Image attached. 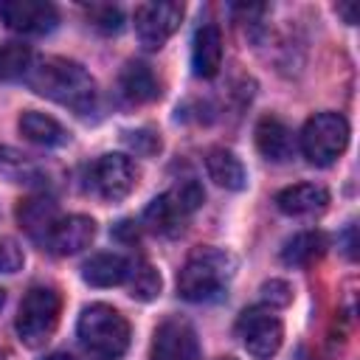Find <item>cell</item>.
<instances>
[{"instance_id": "cell-1", "label": "cell", "mask_w": 360, "mask_h": 360, "mask_svg": "<svg viewBox=\"0 0 360 360\" xmlns=\"http://www.w3.org/2000/svg\"><path fill=\"white\" fill-rule=\"evenodd\" d=\"M25 79H28L34 93H39V96H45V98H51V101H56V104H62L79 115H87L96 107L98 90H96L93 76L70 59L48 56L42 62H37Z\"/></svg>"}, {"instance_id": "cell-2", "label": "cell", "mask_w": 360, "mask_h": 360, "mask_svg": "<svg viewBox=\"0 0 360 360\" xmlns=\"http://www.w3.org/2000/svg\"><path fill=\"white\" fill-rule=\"evenodd\" d=\"M236 273V259L219 248H194L177 273V292L186 301L202 304L225 292Z\"/></svg>"}, {"instance_id": "cell-3", "label": "cell", "mask_w": 360, "mask_h": 360, "mask_svg": "<svg viewBox=\"0 0 360 360\" xmlns=\"http://www.w3.org/2000/svg\"><path fill=\"white\" fill-rule=\"evenodd\" d=\"M79 343L93 360H121L129 349V323L110 304H90L76 323Z\"/></svg>"}, {"instance_id": "cell-4", "label": "cell", "mask_w": 360, "mask_h": 360, "mask_svg": "<svg viewBox=\"0 0 360 360\" xmlns=\"http://www.w3.org/2000/svg\"><path fill=\"white\" fill-rule=\"evenodd\" d=\"M59 312H62V295L53 287H45V284L31 287L22 295L20 312L14 321L20 343H25L28 349L45 346L59 323Z\"/></svg>"}, {"instance_id": "cell-5", "label": "cell", "mask_w": 360, "mask_h": 360, "mask_svg": "<svg viewBox=\"0 0 360 360\" xmlns=\"http://www.w3.org/2000/svg\"><path fill=\"white\" fill-rule=\"evenodd\" d=\"M349 146V121L340 112H315L301 129V152L315 166L335 163Z\"/></svg>"}, {"instance_id": "cell-6", "label": "cell", "mask_w": 360, "mask_h": 360, "mask_svg": "<svg viewBox=\"0 0 360 360\" xmlns=\"http://www.w3.org/2000/svg\"><path fill=\"white\" fill-rule=\"evenodd\" d=\"M236 332H239L248 354H253L256 360H270L281 349V340H284V326L273 315L270 307L245 309L236 321Z\"/></svg>"}, {"instance_id": "cell-7", "label": "cell", "mask_w": 360, "mask_h": 360, "mask_svg": "<svg viewBox=\"0 0 360 360\" xmlns=\"http://www.w3.org/2000/svg\"><path fill=\"white\" fill-rule=\"evenodd\" d=\"M180 20H183V3H172V0L141 3L135 8V34L143 48L158 51L180 28Z\"/></svg>"}, {"instance_id": "cell-8", "label": "cell", "mask_w": 360, "mask_h": 360, "mask_svg": "<svg viewBox=\"0 0 360 360\" xmlns=\"http://www.w3.org/2000/svg\"><path fill=\"white\" fill-rule=\"evenodd\" d=\"M90 183H93L98 197H104L110 202H118V200H124L135 188L138 169H135V163L127 155H118V152L101 155L90 166Z\"/></svg>"}, {"instance_id": "cell-9", "label": "cell", "mask_w": 360, "mask_h": 360, "mask_svg": "<svg viewBox=\"0 0 360 360\" xmlns=\"http://www.w3.org/2000/svg\"><path fill=\"white\" fill-rule=\"evenodd\" d=\"M152 360H202L197 332L183 318H169L155 329Z\"/></svg>"}, {"instance_id": "cell-10", "label": "cell", "mask_w": 360, "mask_h": 360, "mask_svg": "<svg viewBox=\"0 0 360 360\" xmlns=\"http://www.w3.org/2000/svg\"><path fill=\"white\" fill-rule=\"evenodd\" d=\"M0 20L17 34L39 37V34H48L56 28L59 14L45 0H3L0 3Z\"/></svg>"}, {"instance_id": "cell-11", "label": "cell", "mask_w": 360, "mask_h": 360, "mask_svg": "<svg viewBox=\"0 0 360 360\" xmlns=\"http://www.w3.org/2000/svg\"><path fill=\"white\" fill-rule=\"evenodd\" d=\"M93 239H96V222L84 214H70V217H59L53 222V228L42 245L53 256H73V253H82L84 248H90Z\"/></svg>"}, {"instance_id": "cell-12", "label": "cell", "mask_w": 360, "mask_h": 360, "mask_svg": "<svg viewBox=\"0 0 360 360\" xmlns=\"http://www.w3.org/2000/svg\"><path fill=\"white\" fill-rule=\"evenodd\" d=\"M191 68H194V76H200V79H211L219 73V68H222V31L214 22H205L194 31Z\"/></svg>"}, {"instance_id": "cell-13", "label": "cell", "mask_w": 360, "mask_h": 360, "mask_svg": "<svg viewBox=\"0 0 360 360\" xmlns=\"http://www.w3.org/2000/svg\"><path fill=\"white\" fill-rule=\"evenodd\" d=\"M276 205L287 217H309L329 205V191L321 183H295L276 194Z\"/></svg>"}, {"instance_id": "cell-14", "label": "cell", "mask_w": 360, "mask_h": 360, "mask_svg": "<svg viewBox=\"0 0 360 360\" xmlns=\"http://www.w3.org/2000/svg\"><path fill=\"white\" fill-rule=\"evenodd\" d=\"M253 135H256V149H259L267 160H273V163H284V160L292 158V149H295V143H292V132H290V127H287L281 118H276V115H264V118H259Z\"/></svg>"}, {"instance_id": "cell-15", "label": "cell", "mask_w": 360, "mask_h": 360, "mask_svg": "<svg viewBox=\"0 0 360 360\" xmlns=\"http://www.w3.org/2000/svg\"><path fill=\"white\" fill-rule=\"evenodd\" d=\"M118 87H121V96L132 104H149L160 96V84H158L152 68L143 62H135V59L121 68Z\"/></svg>"}, {"instance_id": "cell-16", "label": "cell", "mask_w": 360, "mask_h": 360, "mask_svg": "<svg viewBox=\"0 0 360 360\" xmlns=\"http://www.w3.org/2000/svg\"><path fill=\"white\" fill-rule=\"evenodd\" d=\"M17 219H20V225L25 228V233L31 239L45 242V236L51 233L53 222L59 219V211H56V202L51 197H28V200L20 202Z\"/></svg>"}, {"instance_id": "cell-17", "label": "cell", "mask_w": 360, "mask_h": 360, "mask_svg": "<svg viewBox=\"0 0 360 360\" xmlns=\"http://www.w3.org/2000/svg\"><path fill=\"white\" fill-rule=\"evenodd\" d=\"M205 172L217 186H222L228 191H239L248 183V172H245L242 160L225 146H214L205 155Z\"/></svg>"}, {"instance_id": "cell-18", "label": "cell", "mask_w": 360, "mask_h": 360, "mask_svg": "<svg viewBox=\"0 0 360 360\" xmlns=\"http://www.w3.org/2000/svg\"><path fill=\"white\" fill-rule=\"evenodd\" d=\"M129 262L118 253H96L82 264V278L90 287H118L127 281Z\"/></svg>"}, {"instance_id": "cell-19", "label": "cell", "mask_w": 360, "mask_h": 360, "mask_svg": "<svg viewBox=\"0 0 360 360\" xmlns=\"http://www.w3.org/2000/svg\"><path fill=\"white\" fill-rule=\"evenodd\" d=\"M20 132L25 135V141H31L37 146H65L70 141L68 129L56 118L37 112V110H28L20 115Z\"/></svg>"}, {"instance_id": "cell-20", "label": "cell", "mask_w": 360, "mask_h": 360, "mask_svg": "<svg viewBox=\"0 0 360 360\" xmlns=\"http://www.w3.org/2000/svg\"><path fill=\"white\" fill-rule=\"evenodd\" d=\"M326 250V236L321 231H301L292 239L284 242L281 248V262L290 267H304L309 262H315L321 253Z\"/></svg>"}, {"instance_id": "cell-21", "label": "cell", "mask_w": 360, "mask_h": 360, "mask_svg": "<svg viewBox=\"0 0 360 360\" xmlns=\"http://www.w3.org/2000/svg\"><path fill=\"white\" fill-rule=\"evenodd\" d=\"M163 200L169 202V208L186 222L200 205H202V200H205V191H202V186L197 183V180H180V183H174L166 194H163Z\"/></svg>"}, {"instance_id": "cell-22", "label": "cell", "mask_w": 360, "mask_h": 360, "mask_svg": "<svg viewBox=\"0 0 360 360\" xmlns=\"http://www.w3.org/2000/svg\"><path fill=\"white\" fill-rule=\"evenodd\" d=\"M127 284H129V295L135 301H155L160 295V276L158 270L138 259V262H129V273H127Z\"/></svg>"}, {"instance_id": "cell-23", "label": "cell", "mask_w": 360, "mask_h": 360, "mask_svg": "<svg viewBox=\"0 0 360 360\" xmlns=\"http://www.w3.org/2000/svg\"><path fill=\"white\" fill-rule=\"evenodd\" d=\"M31 70V48L22 42L0 45V82H17Z\"/></svg>"}, {"instance_id": "cell-24", "label": "cell", "mask_w": 360, "mask_h": 360, "mask_svg": "<svg viewBox=\"0 0 360 360\" xmlns=\"http://www.w3.org/2000/svg\"><path fill=\"white\" fill-rule=\"evenodd\" d=\"M37 174H39V169L31 163V158H25L22 152H17L11 146H0V180L34 183Z\"/></svg>"}, {"instance_id": "cell-25", "label": "cell", "mask_w": 360, "mask_h": 360, "mask_svg": "<svg viewBox=\"0 0 360 360\" xmlns=\"http://www.w3.org/2000/svg\"><path fill=\"white\" fill-rule=\"evenodd\" d=\"M143 225H146L149 231H155V233H177V231L183 228V219L169 208V202H166L163 194H160V197H155V200L146 205V211H143Z\"/></svg>"}, {"instance_id": "cell-26", "label": "cell", "mask_w": 360, "mask_h": 360, "mask_svg": "<svg viewBox=\"0 0 360 360\" xmlns=\"http://www.w3.org/2000/svg\"><path fill=\"white\" fill-rule=\"evenodd\" d=\"M90 20L104 34H115L124 25V14L118 6H90Z\"/></svg>"}, {"instance_id": "cell-27", "label": "cell", "mask_w": 360, "mask_h": 360, "mask_svg": "<svg viewBox=\"0 0 360 360\" xmlns=\"http://www.w3.org/2000/svg\"><path fill=\"white\" fill-rule=\"evenodd\" d=\"M262 301L267 307H287L292 301V287L281 278H270L262 284Z\"/></svg>"}, {"instance_id": "cell-28", "label": "cell", "mask_w": 360, "mask_h": 360, "mask_svg": "<svg viewBox=\"0 0 360 360\" xmlns=\"http://www.w3.org/2000/svg\"><path fill=\"white\" fill-rule=\"evenodd\" d=\"M25 256L11 239H0V273H17L22 267Z\"/></svg>"}, {"instance_id": "cell-29", "label": "cell", "mask_w": 360, "mask_h": 360, "mask_svg": "<svg viewBox=\"0 0 360 360\" xmlns=\"http://www.w3.org/2000/svg\"><path fill=\"white\" fill-rule=\"evenodd\" d=\"M127 143H129L135 152H141V155H155V152L160 149V138H158L155 132H149V129L127 132Z\"/></svg>"}, {"instance_id": "cell-30", "label": "cell", "mask_w": 360, "mask_h": 360, "mask_svg": "<svg viewBox=\"0 0 360 360\" xmlns=\"http://www.w3.org/2000/svg\"><path fill=\"white\" fill-rule=\"evenodd\" d=\"M354 248H357L354 225H349V228H346V256H349V259H354V256H357V250H354Z\"/></svg>"}, {"instance_id": "cell-31", "label": "cell", "mask_w": 360, "mask_h": 360, "mask_svg": "<svg viewBox=\"0 0 360 360\" xmlns=\"http://www.w3.org/2000/svg\"><path fill=\"white\" fill-rule=\"evenodd\" d=\"M338 14H343L349 25H354V22H357V14H354V6H346V3H338Z\"/></svg>"}, {"instance_id": "cell-32", "label": "cell", "mask_w": 360, "mask_h": 360, "mask_svg": "<svg viewBox=\"0 0 360 360\" xmlns=\"http://www.w3.org/2000/svg\"><path fill=\"white\" fill-rule=\"evenodd\" d=\"M45 360H76L73 354H68V352H56V354H48Z\"/></svg>"}, {"instance_id": "cell-33", "label": "cell", "mask_w": 360, "mask_h": 360, "mask_svg": "<svg viewBox=\"0 0 360 360\" xmlns=\"http://www.w3.org/2000/svg\"><path fill=\"white\" fill-rule=\"evenodd\" d=\"M3 298H6V295H3V290H0V307H3Z\"/></svg>"}, {"instance_id": "cell-34", "label": "cell", "mask_w": 360, "mask_h": 360, "mask_svg": "<svg viewBox=\"0 0 360 360\" xmlns=\"http://www.w3.org/2000/svg\"><path fill=\"white\" fill-rule=\"evenodd\" d=\"M219 360H236V357H219Z\"/></svg>"}]
</instances>
